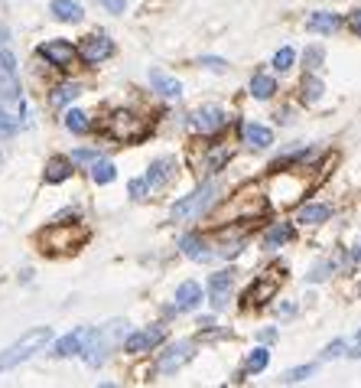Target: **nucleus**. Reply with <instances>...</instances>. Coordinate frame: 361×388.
Returning a JSON list of instances; mask_svg holds the SVG:
<instances>
[{
    "mask_svg": "<svg viewBox=\"0 0 361 388\" xmlns=\"http://www.w3.org/2000/svg\"><path fill=\"white\" fill-rule=\"evenodd\" d=\"M193 352H195V346L189 340H179V342H173V346H166V352L160 356V369L163 375H173V372H179L189 359H193Z\"/></svg>",
    "mask_w": 361,
    "mask_h": 388,
    "instance_id": "7",
    "label": "nucleus"
},
{
    "mask_svg": "<svg viewBox=\"0 0 361 388\" xmlns=\"http://www.w3.org/2000/svg\"><path fill=\"white\" fill-rule=\"evenodd\" d=\"M199 63L205 65V69H215V72H225V69H228V65H225V59H212V56H202Z\"/></svg>",
    "mask_w": 361,
    "mask_h": 388,
    "instance_id": "39",
    "label": "nucleus"
},
{
    "mask_svg": "<svg viewBox=\"0 0 361 388\" xmlns=\"http://www.w3.org/2000/svg\"><path fill=\"white\" fill-rule=\"evenodd\" d=\"M108 131H111V137L127 144V140H137L144 134V125H140V117L134 111H114L108 121Z\"/></svg>",
    "mask_w": 361,
    "mask_h": 388,
    "instance_id": "6",
    "label": "nucleus"
},
{
    "mask_svg": "<svg viewBox=\"0 0 361 388\" xmlns=\"http://www.w3.org/2000/svg\"><path fill=\"white\" fill-rule=\"evenodd\" d=\"M202 303V288L195 280H183L176 288V310H195Z\"/></svg>",
    "mask_w": 361,
    "mask_h": 388,
    "instance_id": "16",
    "label": "nucleus"
},
{
    "mask_svg": "<svg viewBox=\"0 0 361 388\" xmlns=\"http://www.w3.org/2000/svg\"><path fill=\"white\" fill-rule=\"evenodd\" d=\"M144 179L150 183V187H163V183H169V179H173V160H169V157L153 160V167H150V173H146Z\"/></svg>",
    "mask_w": 361,
    "mask_h": 388,
    "instance_id": "22",
    "label": "nucleus"
},
{
    "mask_svg": "<svg viewBox=\"0 0 361 388\" xmlns=\"http://www.w3.org/2000/svg\"><path fill=\"white\" fill-rule=\"evenodd\" d=\"M215 193H218V183L215 179H205L199 189H193L189 196H183L179 202H173L169 219H173V222H193V219H199L202 212L215 202Z\"/></svg>",
    "mask_w": 361,
    "mask_h": 388,
    "instance_id": "3",
    "label": "nucleus"
},
{
    "mask_svg": "<svg viewBox=\"0 0 361 388\" xmlns=\"http://www.w3.org/2000/svg\"><path fill=\"white\" fill-rule=\"evenodd\" d=\"M345 350H348V356H352V359H358V356H361V330H358V333H355L352 346H345Z\"/></svg>",
    "mask_w": 361,
    "mask_h": 388,
    "instance_id": "42",
    "label": "nucleus"
},
{
    "mask_svg": "<svg viewBox=\"0 0 361 388\" xmlns=\"http://www.w3.org/2000/svg\"><path fill=\"white\" fill-rule=\"evenodd\" d=\"M231 288H235V271H215L208 278V303H212V310H225L228 307Z\"/></svg>",
    "mask_w": 361,
    "mask_h": 388,
    "instance_id": "8",
    "label": "nucleus"
},
{
    "mask_svg": "<svg viewBox=\"0 0 361 388\" xmlns=\"http://www.w3.org/2000/svg\"><path fill=\"white\" fill-rule=\"evenodd\" d=\"M293 63H296V49H293V46L277 49V56H274V69H277V72H290Z\"/></svg>",
    "mask_w": 361,
    "mask_h": 388,
    "instance_id": "30",
    "label": "nucleus"
},
{
    "mask_svg": "<svg viewBox=\"0 0 361 388\" xmlns=\"http://www.w3.org/2000/svg\"><path fill=\"white\" fill-rule=\"evenodd\" d=\"M345 346H348L345 340H332L329 346H325V350H323V362H325V359H338V356H342V350H345Z\"/></svg>",
    "mask_w": 361,
    "mask_h": 388,
    "instance_id": "36",
    "label": "nucleus"
},
{
    "mask_svg": "<svg viewBox=\"0 0 361 388\" xmlns=\"http://www.w3.org/2000/svg\"><path fill=\"white\" fill-rule=\"evenodd\" d=\"M270 362V352L264 350V346H257V350H251V356L244 359V372H264Z\"/></svg>",
    "mask_w": 361,
    "mask_h": 388,
    "instance_id": "28",
    "label": "nucleus"
},
{
    "mask_svg": "<svg viewBox=\"0 0 361 388\" xmlns=\"http://www.w3.org/2000/svg\"><path fill=\"white\" fill-rule=\"evenodd\" d=\"M20 95V82H16V59L0 49V98H16Z\"/></svg>",
    "mask_w": 361,
    "mask_h": 388,
    "instance_id": "12",
    "label": "nucleus"
},
{
    "mask_svg": "<svg viewBox=\"0 0 361 388\" xmlns=\"http://www.w3.org/2000/svg\"><path fill=\"white\" fill-rule=\"evenodd\" d=\"M78 95H82V85H75V82H65V85H59V88L53 92V105H55V108H62V105L75 101Z\"/></svg>",
    "mask_w": 361,
    "mask_h": 388,
    "instance_id": "27",
    "label": "nucleus"
},
{
    "mask_svg": "<svg viewBox=\"0 0 361 388\" xmlns=\"http://www.w3.org/2000/svg\"><path fill=\"white\" fill-rule=\"evenodd\" d=\"M49 342H53V330H49V326H33V330H26L14 346H7V350L0 352V372L16 369L20 362H26V359H33L36 352L46 350Z\"/></svg>",
    "mask_w": 361,
    "mask_h": 388,
    "instance_id": "2",
    "label": "nucleus"
},
{
    "mask_svg": "<svg viewBox=\"0 0 361 388\" xmlns=\"http://www.w3.org/2000/svg\"><path fill=\"white\" fill-rule=\"evenodd\" d=\"M65 127H69L72 134H85V131H88V117H85V111L72 108L69 115H65Z\"/></svg>",
    "mask_w": 361,
    "mask_h": 388,
    "instance_id": "32",
    "label": "nucleus"
},
{
    "mask_svg": "<svg viewBox=\"0 0 361 388\" xmlns=\"http://www.w3.org/2000/svg\"><path fill=\"white\" fill-rule=\"evenodd\" d=\"M39 56H43V59H46L49 65H59V69H69V65L75 63L78 49L72 46L69 39H49V43H43V46H39Z\"/></svg>",
    "mask_w": 361,
    "mask_h": 388,
    "instance_id": "9",
    "label": "nucleus"
},
{
    "mask_svg": "<svg viewBox=\"0 0 361 388\" xmlns=\"http://www.w3.org/2000/svg\"><path fill=\"white\" fill-rule=\"evenodd\" d=\"M329 271H332V264L329 261H319L313 271L306 274V280H309V284H316V280H325V278H329Z\"/></svg>",
    "mask_w": 361,
    "mask_h": 388,
    "instance_id": "35",
    "label": "nucleus"
},
{
    "mask_svg": "<svg viewBox=\"0 0 361 388\" xmlns=\"http://www.w3.org/2000/svg\"><path fill=\"white\" fill-rule=\"evenodd\" d=\"M150 85H153L163 98H179V95H183V82L166 75V72H160V69H150Z\"/></svg>",
    "mask_w": 361,
    "mask_h": 388,
    "instance_id": "14",
    "label": "nucleus"
},
{
    "mask_svg": "<svg viewBox=\"0 0 361 388\" xmlns=\"http://www.w3.org/2000/svg\"><path fill=\"white\" fill-rule=\"evenodd\" d=\"M274 92H277V82H274V75H267V72H257V75L251 78V95L257 101H267Z\"/></svg>",
    "mask_w": 361,
    "mask_h": 388,
    "instance_id": "24",
    "label": "nucleus"
},
{
    "mask_svg": "<svg viewBox=\"0 0 361 388\" xmlns=\"http://www.w3.org/2000/svg\"><path fill=\"white\" fill-rule=\"evenodd\" d=\"M329 216H332V209L325 202H309V206H303V209L296 212V222H303V226H319V222H325Z\"/></svg>",
    "mask_w": 361,
    "mask_h": 388,
    "instance_id": "19",
    "label": "nucleus"
},
{
    "mask_svg": "<svg viewBox=\"0 0 361 388\" xmlns=\"http://www.w3.org/2000/svg\"><path fill=\"white\" fill-rule=\"evenodd\" d=\"M111 53H114V43H111L108 36H88V39L82 43V46H78V56H82V59H85L88 65L104 63V59H108Z\"/></svg>",
    "mask_w": 361,
    "mask_h": 388,
    "instance_id": "13",
    "label": "nucleus"
},
{
    "mask_svg": "<svg viewBox=\"0 0 361 388\" xmlns=\"http://www.w3.org/2000/svg\"><path fill=\"white\" fill-rule=\"evenodd\" d=\"M358 297H361V284H358Z\"/></svg>",
    "mask_w": 361,
    "mask_h": 388,
    "instance_id": "45",
    "label": "nucleus"
},
{
    "mask_svg": "<svg viewBox=\"0 0 361 388\" xmlns=\"http://www.w3.org/2000/svg\"><path fill=\"white\" fill-rule=\"evenodd\" d=\"M72 177V160L69 157H53L46 163V183H65Z\"/></svg>",
    "mask_w": 361,
    "mask_h": 388,
    "instance_id": "21",
    "label": "nucleus"
},
{
    "mask_svg": "<svg viewBox=\"0 0 361 388\" xmlns=\"http://www.w3.org/2000/svg\"><path fill=\"white\" fill-rule=\"evenodd\" d=\"M124 336H127V320H111L108 326H95V330H85L82 352H78V356H82L85 362L92 365V369H98V365H104V359H108L111 346L124 342Z\"/></svg>",
    "mask_w": 361,
    "mask_h": 388,
    "instance_id": "1",
    "label": "nucleus"
},
{
    "mask_svg": "<svg viewBox=\"0 0 361 388\" xmlns=\"http://www.w3.org/2000/svg\"><path fill=\"white\" fill-rule=\"evenodd\" d=\"M348 30L358 33L361 36V10H355V14H348Z\"/></svg>",
    "mask_w": 361,
    "mask_h": 388,
    "instance_id": "41",
    "label": "nucleus"
},
{
    "mask_svg": "<svg viewBox=\"0 0 361 388\" xmlns=\"http://www.w3.org/2000/svg\"><path fill=\"white\" fill-rule=\"evenodd\" d=\"M316 372V365H300V369H290V372H284V385H300V382H306L309 375Z\"/></svg>",
    "mask_w": 361,
    "mask_h": 388,
    "instance_id": "31",
    "label": "nucleus"
},
{
    "mask_svg": "<svg viewBox=\"0 0 361 388\" xmlns=\"http://www.w3.org/2000/svg\"><path fill=\"white\" fill-rule=\"evenodd\" d=\"M306 26L313 33H325V36H332V33L342 30V16L338 14H329V10H319V14H313L306 20Z\"/></svg>",
    "mask_w": 361,
    "mask_h": 388,
    "instance_id": "17",
    "label": "nucleus"
},
{
    "mask_svg": "<svg viewBox=\"0 0 361 388\" xmlns=\"http://www.w3.org/2000/svg\"><path fill=\"white\" fill-rule=\"evenodd\" d=\"M146 189H150V183H146V179H131V196H134V199H144Z\"/></svg>",
    "mask_w": 361,
    "mask_h": 388,
    "instance_id": "37",
    "label": "nucleus"
},
{
    "mask_svg": "<svg viewBox=\"0 0 361 388\" xmlns=\"http://www.w3.org/2000/svg\"><path fill=\"white\" fill-rule=\"evenodd\" d=\"M290 238H293V226L290 222H277V226L267 229V235H264V248H280Z\"/></svg>",
    "mask_w": 361,
    "mask_h": 388,
    "instance_id": "25",
    "label": "nucleus"
},
{
    "mask_svg": "<svg viewBox=\"0 0 361 388\" xmlns=\"http://www.w3.org/2000/svg\"><path fill=\"white\" fill-rule=\"evenodd\" d=\"M85 238V229L78 226H53L43 232V245L49 251H75Z\"/></svg>",
    "mask_w": 361,
    "mask_h": 388,
    "instance_id": "4",
    "label": "nucleus"
},
{
    "mask_svg": "<svg viewBox=\"0 0 361 388\" xmlns=\"http://www.w3.org/2000/svg\"><path fill=\"white\" fill-rule=\"evenodd\" d=\"M261 340H264V342H274V340H277V333H274V330H264Z\"/></svg>",
    "mask_w": 361,
    "mask_h": 388,
    "instance_id": "43",
    "label": "nucleus"
},
{
    "mask_svg": "<svg viewBox=\"0 0 361 388\" xmlns=\"http://www.w3.org/2000/svg\"><path fill=\"white\" fill-rule=\"evenodd\" d=\"M244 140L254 150H264L274 144V131H270L267 125H244Z\"/></svg>",
    "mask_w": 361,
    "mask_h": 388,
    "instance_id": "20",
    "label": "nucleus"
},
{
    "mask_svg": "<svg viewBox=\"0 0 361 388\" xmlns=\"http://www.w3.org/2000/svg\"><path fill=\"white\" fill-rule=\"evenodd\" d=\"M104 10H111V14H124V7H127V0H98Z\"/></svg>",
    "mask_w": 361,
    "mask_h": 388,
    "instance_id": "40",
    "label": "nucleus"
},
{
    "mask_svg": "<svg viewBox=\"0 0 361 388\" xmlns=\"http://www.w3.org/2000/svg\"><path fill=\"white\" fill-rule=\"evenodd\" d=\"M358 258H361V248H358Z\"/></svg>",
    "mask_w": 361,
    "mask_h": 388,
    "instance_id": "46",
    "label": "nucleus"
},
{
    "mask_svg": "<svg viewBox=\"0 0 361 388\" xmlns=\"http://www.w3.org/2000/svg\"><path fill=\"white\" fill-rule=\"evenodd\" d=\"M323 82H319V78H313V75H306L303 78V101H309V105H313V101H319L323 98Z\"/></svg>",
    "mask_w": 361,
    "mask_h": 388,
    "instance_id": "29",
    "label": "nucleus"
},
{
    "mask_svg": "<svg viewBox=\"0 0 361 388\" xmlns=\"http://www.w3.org/2000/svg\"><path fill=\"white\" fill-rule=\"evenodd\" d=\"M228 150H218V154H215V150H212V154H208V160H205V170L208 173H215V170H222V167H225V163H228Z\"/></svg>",
    "mask_w": 361,
    "mask_h": 388,
    "instance_id": "34",
    "label": "nucleus"
},
{
    "mask_svg": "<svg viewBox=\"0 0 361 388\" xmlns=\"http://www.w3.org/2000/svg\"><path fill=\"white\" fill-rule=\"evenodd\" d=\"M53 16L62 23H78L82 20V7L75 0H53Z\"/></svg>",
    "mask_w": 361,
    "mask_h": 388,
    "instance_id": "23",
    "label": "nucleus"
},
{
    "mask_svg": "<svg viewBox=\"0 0 361 388\" xmlns=\"http://www.w3.org/2000/svg\"><path fill=\"white\" fill-rule=\"evenodd\" d=\"M166 336V326H146V330H137V333L124 336V350L131 352V356H144V352L156 350Z\"/></svg>",
    "mask_w": 361,
    "mask_h": 388,
    "instance_id": "5",
    "label": "nucleus"
},
{
    "mask_svg": "<svg viewBox=\"0 0 361 388\" xmlns=\"http://www.w3.org/2000/svg\"><path fill=\"white\" fill-rule=\"evenodd\" d=\"M270 274H274V278H270V280H267V278H257V280H254V284H251V290H247V294H244V300L251 303V307H261V303H267L270 297L277 294L280 280H284V268H274V271H270Z\"/></svg>",
    "mask_w": 361,
    "mask_h": 388,
    "instance_id": "10",
    "label": "nucleus"
},
{
    "mask_svg": "<svg viewBox=\"0 0 361 388\" xmlns=\"http://www.w3.org/2000/svg\"><path fill=\"white\" fill-rule=\"evenodd\" d=\"M117 177V170H114V163L111 160H104V157H98V160L92 163V179L98 183V187H104V183H111V179Z\"/></svg>",
    "mask_w": 361,
    "mask_h": 388,
    "instance_id": "26",
    "label": "nucleus"
},
{
    "mask_svg": "<svg viewBox=\"0 0 361 388\" xmlns=\"http://www.w3.org/2000/svg\"><path fill=\"white\" fill-rule=\"evenodd\" d=\"M323 59H325L323 46H309L306 53H303V63H306V69H309V72L319 69V65H323Z\"/></svg>",
    "mask_w": 361,
    "mask_h": 388,
    "instance_id": "33",
    "label": "nucleus"
},
{
    "mask_svg": "<svg viewBox=\"0 0 361 388\" xmlns=\"http://www.w3.org/2000/svg\"><path fill=\"white\" fill-rule=\"evenodd\" d=\"M179 248H183L185 258H193V261H199V264L212 261V251H208V245L199 238V235H185V238L179 241Z\"/></svg>",
    "mask_w": 361,
    "mask_h": 388,
    "instance_id": "18",
    "label": "nucleus"
},
{
    "mask_svg": "<svg viewBox=\"0 0 361 388\" xmlns=\"http://www.w3.org/2000/svg\"><path fill=\"white\" fill-rule=\"evenodd\" d=\"M82 340H85V326H78V330H72L69 336H62V340H55L53 356H59V359L78 356V352H82Z\"/></svg>",
    "mask_w": 361,
    "mask_h": 388,
    "instance_id": "15",
    "label": "nucleus"
},
{
    "mask_svg": "<svg viewBox=\"0 0 361 388\" xmlns=\"http://www.w3.org/2000/svg\"><path fill=\"white\" fill-rule=\"evenodd\" d=\"M69 160L72 163H95V160H98V154H95V150H75Z\"/></svg>",
    "mask_w": 361,
    "mask_h": 388,
    "instance_id": "38",
    "label": "nucleus"
},
{
    "mask_svg": "<svg viewBox=\"0 0 361 388\" xmlns=\"http://www.w3.org/2000/svg\"><path fill=\"white\" fill-rule=\"evenodd\" d=\"M4 39H7V36H4V33H0V43H4Z\"/></svg>",
    "mask_w": 361,
    "mask_h": 388,
    "instance_id": "44",
    "label": "nucleus"
},
{
    "mask_svg": "<svg viewBox=\"0 0 361 388\" xmlns=\"http://www.w3.org/2000/svg\"><path fill=\"white\" fill-rule=\"evenodd\" d=\"M189 127H193V131H202V134L222 131V127H225L222 108H215V105H205V108L193 111V115H189Z\"/></svg>",
    "mask_w": 361,
    "mask_h": 388,
    "instance_id": "11",
    "label": "nucleus"
}]
</instances>
